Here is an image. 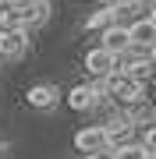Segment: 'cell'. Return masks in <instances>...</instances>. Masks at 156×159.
Masks as SVG:
<instances>
[{"instance_id":"1","label":"cell","mask_w":156,"mask_h":159,"mask_svg":"<svg viewBox=\"0 0 156 159\" xmlns=\"http://www.w3.org/2000/svg\"><path fill=\"white\" fill-rule=\"evenodd\" d=\"M50 18V4L46 0H25V4H11L0 11V25L4 29H21L29 32L32 25H43Z\"/></svg>"},{"instance_id":"2","label":"cell","mask_w":156,"mask_h":159,"mask_svg":"<svg viewBox=\"0 0 156 159\" xmlns=\"http://www.w3.org/2000/svg\"><path fill=\"white\" fill-rule=\"evenodd\" d=\"M142 92L145 85H139V81H131L124 71H114V74H106L103 81H99V96H110L114 102H121V106H135V102H142Z\"/></svg>"},{"instance_id":"3","label":"cell","mask_w":156,"mask_h":159,"mask_svg":"<svg viewBox=\"0 0 156 159\" xmlns=\"http://www.w3.org/2000/svg\"><path fill=\"white\" fill-rule=\"evenodd\" d=\"M85 71L92 74L96 81H103L106 74H114V71H117V57L96 46V50H89V53H85Z\"/></svg>"},{"instance_id":"4","label":"cell","mask_w":156,"mask_h":159,"mask_svg":"<svg viewBox=\"0 0 156 159\" xmlns=\"http://www.w3.org/2000/svg\"><path fill=\"white\" fill-rule=\"evenodd\" d=\"M25 50H29V32H21V29H0V57L18 60Z\"/></svg>"},{"instance_id":"5","label":"cell","mask_w":156,"mask_h":159,"mask_svg":"<svg viewBox=\"0 0 156 159\" xmlns=\"http://www.w3.org/2000/svg\"><path fill=\"white\" fill-rule=\"evenodd\" d=\"M128 25H110V29H103L99 32V50H106V53H114V57H121V53L128 50Z\"/></svg>"},{"instance_id":"6","label":"cell","mask_w":156,"mask_h":159,"mask_svg":"<svg viewBox=\"0 0 156 159\" xmlns=\"http://www.w3.org/2000/svg\"><path fill=\"white\" fill-rule=\"evenodd\" d=\"M75 148L78 152H99V148H110V142H106V131L99 127V124H92V127H82L78 134H75Z\"/></svg>"},{"instance_id":"7","label":"cell","mask_w":156,"mask_h":159,"mask_svg":"<svg viewBox=\"0 0 156 159\" xmlns=\"http://www.w3.org/2000/svg\"><path fill=\"white\" fill-rule=\"evenodd\" d=\"M128 43L153 50V43H156V21H153V18H139V21H131V25H128Z\"/></svg>"},{"instance_id":"8","label":"cell","mask_w":156,"mask_h":159,"mask_svg":"<svg viewBox=\"0 0 156 159\" xmlns=\"http://www.w3.org/2000/svg\"><path fill=\"white\" fill-rule=\"evenodd\" d=\"M99 99H103V96H99V85H75L71 96H68L71 110H82V113H85V110H96Z\"/></svg>"},{"instance_id":"9","label":"cell","mask_w":156,"mask_h":159,"mask_svg":"<svg viewBox=\"0 0 156 159\" xmlns=\"http://www.w3.org/2000/svg\"><path fill=\"white\" fill-rule=\"evenodd\" d=\"M29 106H35V110H53L60 102V92L53 89V85H46V81H39V85H32L29 89Z\"/></svg>"},{"instance_id":"10","label":"cell","mask_w":156,"mask_h":159,"mask_svg":"<svg viewBox=\"0 0 156 159\" xmlns=\"http://www.w3.org/2000/svg\"><path fill=\"white\" fill-rule=\"evenodd\" d=\"M110 25H117V11H114V4L103 7V11H92V14L85 18V29H89V32H103V29H110Z\"/></svg>"},{"instance_id":"11","label":"cell","mask_w":156,"mask_h":159,"mask_svg":"<svg viewBox=\"0 0 156 159\" xmlns=\"http://www.w3.org/2000/svg\"><path fill=\"white\" fill-rule=\"evenodd\" d=\"M110 152H114V159H145V156H149V148H142L139 142H128V145L110 148Z\"/></svg>"},{"instance_id":"12","label":"cell","mask_w":156,"mask_h":159,"mask_svg":"<svg viewBox=\"0 0 156 159\" xmlns=\"http://www.w3.org/2000/svg\"><path fill=\"white\" fill-rule=\"evenodd\" d=\"M85 159H114V152H110V148H99V152H89Z\"/></svg>"},{"instance_id":"13","label":"cell","mask_w":156,"mask_h":159,"mask_svg":"<svg viewBox=\"0 0 156 159\" xmlns=\"http://www.w3.org/2000/svg\"><path fill=\"white\" fill-rule=\"evenodd\" d=\"M99 4H106V7H110V4H114V0H99Z\"/></svg>"},{"instance_id":"14","label":"cell","mask_w":156,"mask_h":159,"mask_svg":"<svg viewBox=\"0 0 156 159\" xmlns=\"http://www.w3.org/2000/svg\"><path fill=\"white\" fill-rule=\"evenodd\" d=\"M139 4H149V0H139Z\"/></svg>"}]
</instances>
